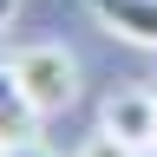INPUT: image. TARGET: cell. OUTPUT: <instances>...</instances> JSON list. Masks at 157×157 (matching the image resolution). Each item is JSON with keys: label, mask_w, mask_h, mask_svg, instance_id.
I'll use <instances>...</instances> for the list:
<instances>
[{"label": "cell", "mask_w": 157, "mask_h": 157, "mask_svg": "<svg viewBox=\"0 0 157 157\" xmlns=\"http://www.w3.org/2000/svg\"><path fill=\"white\" fill-rule=\"evenodd\" d=\"M105 131H118L124 144L137 151H151L157 144V85H118L105 98V118H98Z\"/></svg>", "instance_id": "obj_2"}, {"label": "cell", "mask_w": 157, "mask_h": 157, "mask_svg": "<svg viewBox=\"0 0 157 157\" xmlns=\"http://www.w3.org/2000/svg\"><path fill=\"white\" fill-rule=\"evenodd\" d=\"M0 157H52V151H39V144H0Z\"/></svg>", "instance_id": "obj_6"}, {"label": "cell", "mask_w": 157, "mask_h": 157, "mask_svg": "<svg viewBox=\"0 0 157 157\" xmlns=\"http://www.w3.org/2000/svg\"><path fill=\"white\" fill-rule=\"evenodd\" d=\"M85 7L105 20V33L131 39V46L157 52V0H85Z\"/></svg>", "instance_id": "obj_3"}, {"label": "cell", "mask_w": 157, "mask_h": 157, "mask_svg": "<svg viewBox=\"0 0 157 157\" xmlns=\"http://www.w3.org/2000/svg\"><path fill=\"white\" fill-rule=\"evenodd\" d=\"M7 72L26 85V98L39 111H66L72 98H78V66H72V52L66 46H52V39H33V46H13L7 52Z\"/></svg>", "instance_id": "obj_1"}, {"label": "cell", "mask_w": 157, "mask_h": 157, "mask_svg": "<svg viewBox=\"0 0 157 157\" xmlns=\"http://www.w3.org/2000/svg\"><path fill=\"white\" fill-rule=\"evenodd\" d=\"M39 111L33 98H26V85L0 66V144H33V131H39Z\"/></svg>", "instance_id": "obj_4"}, {"label": "cell", "mask_w": 157, "mask_h": 157, "mask_svg": "<svg viewBox=\"0 0 157 157\" xmlns=\"http://www.w3.org/2000/svg\"><path fill=\"white\" fill-rule=\"evenodd\" d=\"M137 157H157V144H151V151H137Z\"/></svg>", "instance_id": "obj_8"}, {"label": "cell", "mask_w": 157, "mask_h": 157, "mask_svg": "<svg viewBox=\"0 0 157 157\" xmlns=\"http://www.w3.org/2000/svg\"><path fill=\"white\" fill-rule=\"evenodd\" d=\"M78 157H137V144H124L118 131L98 124V137H85V144H78Z\"/></svg>", "instance_id": "obj_5"}, {"label": "cell", "mask_w": 157, "mask_h": 157, "mask_svg": "<svg viewBox=\"0 0 157 157\" xmlns=\"http://www.w3.org/2000/svg\"><path fill=\"white\" fill-rule=\"evenodd\" d=\"M7 20H13V0H0V26H7ZM0 66H7V52H0Z\"/></svg>", "instance_id": "obj_7"}]
</instances>
